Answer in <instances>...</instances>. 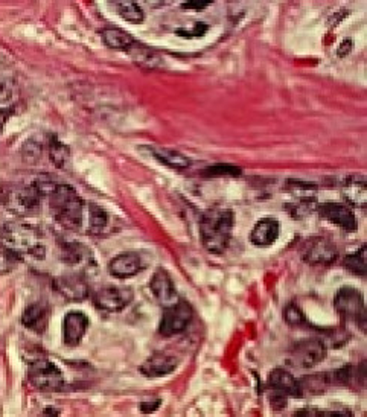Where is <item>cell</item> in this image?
I'll list each match as a JSON object with an SVG mask.
<instances>
[{
	"mask_svg": "<svg viewBox=\"0 0 367 417\" xmlns=\"http://www.w3.org/2000/svg\"><path fill=\"white\" fill-rule=\"evenodd\" d=\"M206 177H240L242 174L241 168L238 166H232V165H214L208 169L203 171Z\"/></svg>",
	"mask_w": 367,
	"mask_h": 417,
	"instance_id": "31",
	"label": "cell"
},
{
	"mask_svg": "<svg viewBox=\"0 0 367 417\" xmlns=\"http://www.w3.org/2000/svg\"><path fill=\"white\" fill-rule=\"evenodd\" d=\"M0 93H2V86H0Z\"/></svg>",
	"mask_w": 367,
	"mask_h": 417,
	"instance_id": "39",
	"label": "cell"
},
{
	"mask_svg": "<svg viewBox=\"0 0 367 417\" xmlns=\"http://www.w3.org/2000/svg\"><path fill=\"white\" fill-rule=\"evenodd\" d=\"M142 269V259L136 251H125L115 256L109 264V273L116 279H128Z\"/></svg>",
	"mask_w": 367,
	"mask_h": 417,
	"instance_id": "15",
	"label": "cell"
},
{
	"mask_svg": "<svg viewBox=\"0 0 367 417\" xmlns=\"http://www.w3.org/2000/svg\"><path fill=\"white\" fill-rule=\"evenodd\" d=\"M150 152L154 155V159L163 163V165H166L168 168L185 171L191 166V160L185 154L175 150L162 148V146H150Z\"/></svg>",
	"mask_w": 367,
	"mask_h": 417,
	"instance_id": "22",
	"label": "cell"
},
{
	"mask_svg": "<svg viewBox=\"0 0 367 417\" xmlns=\"http://www.w3.org/2000/svg\"><path fill=\"white\" fill-rule=\"evenodd\" d=\"M341 194L345 200L357 209H364L367 204L366 178L363 175H350L341 186Z\"/></svg>",
	"mask_w": 367,
	"mask_h": 417,
	"instance_id": "20",
	"label": "cell"
},
{
	"mask_svg": "<svg viewBox=\"0 0 367 417\" xmlns=\"http://www.w3.org/2000/svg\"><path fill=\"white\" fill-rule=\"evenodd\" d=\"M87 217H88L87 230L91 235H100L109 223V217L105 214V210L100 206H96L93 203L88 204Z\"/></svg>",
	"mask_w": 367,
	"mask_h": 417,
	"instance_id": "27",
	"label": "cell"
},
{
	"mask_svg": "<svg viewBox=\"0 0 367 417\" xmlns=\"http://www.w3.org/2000/svg\"><path fill=\"white\" fill-rule=\"evenodd\" d=\"M160 407V400H154V404H153V407L150 405V402L148 404H142L141 405V411L142 413H153L154 410H156V408H159Z\"/></svg>",
	"mask_w": 367,
	"mask_h": 417,
	"instance_id": "36",
	"label": "cell"
},
{
	"mask_svg": "<svg viewBox=\"0 0 367 417\" xmlns=\"http://www.w3.org/2000/svg\"><path fill=\"white\" fill-rule=\"evenodd\" d=\"M0 238L5 247L14 251L20 259H43L46 255L43 233L32 224L19 223V221L6 223L0 228Z\"/></svg>",
	"mask_w": 367,
	"mask_h": 417,
	"instance_id": "3",
	"label": "cell"
},
{
	"mask_svg": "<svg viewBox=\"0 0 367 417\" xmlns=\"http://www.w3.org/2000/svg\"><path fill=\"white\" fill-rule=\"evenodd\" d=\"M54 286L64 299H68L70 301L84 300L88 297V292H91L87 279L84 277V274L81 273L61 276L58 279H55Z\"/></svg>",
	"mask_w": 367,
	"mask_h": 417,
	"instance_id": "13",
	"label": "cell"
},
{
	"mask_svg": "<svg viewBox=\"0 0 367 417\" xmlns=\"http://www.w3.org/2000/svg\"><path fill=\"white\" fill-rule=\"evenodd\" d=\"M46 198L49 200V209L56 224L72 232H77L83 227L86 206L72 186L55 183Z\"/></svg>",
	"mask_w": 367,
	"mask_h": 417,
	"instance_id": "2",
	"label": "cell"
},
{
	"mask_svg": "<svg viewBox=\"0 0 367 417\" xmlns=\"http://www.w3.org/2000/svg\"><path fill=\"white\" fill-rule=\"evenodd\" d=\"M88 317L81 310H70L63 322V341L69 347L78 346L88 329Z\"/></svg>",
	"mask_w": 367,
	"mask_h": 417,
	"instance_id": "12",
	"label": "cell"
},
{
	"mask_svg": "<svg viewBox=\"0 0 367 417\" xmlns=\"http://www.w3.org/2000/svg\"><path fill=\"white\" fill-rule=\"evenodd\" d=\"M47 151H49V157H51V162L56 168H64L66 163L70 157V151L69 146L64 145L56 136H49L47 139Z\"/></svg>",
	"mask_w": 367,
	"mask_h": 417,
	"instance_id": "25",
	"label": "cell"
},
{
	"mask_svg": "<svg viewBox=\"0 0 367 417\" xmlns=\"http://www.w3.org/2000/svg\"><path fill=\"white\" fill-rule=\"evenodd\" d=\"M28 381L40 391H60L64 387V375L52 361L46 358H37L29 363Z\"/></svg>",
	"mask_w": 367,
	"mask_h": 417,
	"instance_id": "5",
	"label": "cell"
},
{
	"mask_svg": "<svg viewBox=\"0 0 367 417\" xmlns=\"http://www.w3.org/2000/svg\"><path fill=\"white\" fill-rule=\"evenodd\" d=\"M345 268L357 276H366V245H361L352 255H348L343 260Z\"/></svg>",
	"mask_w": 367,
	"mask_h": 417,
	"instance_id": "29",
	"label": "cell"
},
{
	"mask_svg": "<svg viewBox=\"0 0 367 417\" xmlns=\"http://www.w3.org/2000/svg\"><path fill=\"white\" fill-rule=\"evenodd\" d=\"M49 315H51V309L47 308V305L37 301V304H32L23 310L22 324L32 332L43 333L47 328Z\"/></svg>",
	"mask_w": 367,
	"mask_h": 417,
	"instance_id": "19",
	"label": "cell"
},
{
	"mask_svg": "<svg viewBox=\"0 0 367 417\" xmlns=\"http://www.w3.org/2000/svg\"><path fill=\"white\" fill-rule=\"evenodd\" d=\"M281 235V224L276 218H263L253 227L250 233V241L256 247L265 249L273 245Z\"/></svg>",
	"mask_w": 367,
	"mask_h": 417,
	"instance_id": "16",
	"label": "cell"
},
{
	"mask_svg": "<svg viewBox=\"0 0 367 417\" xmlns=\"http://www.w3.org/2000/svg\"><path fill=\"white\" fill-rule=\"evenodd\" d=\"M194 318L192 306L185 300H178L175 305L165 308L162 322L159 326V332L163 337H173V335L182 333L187 329Z\"/></svg>",
	"mask_w": 367,
	"mask_h": 417,
	"instance_id": "8",
	"label": "cell"
},
{
	"mask_svg": "<svg viewBox=\"0 0 367 417\" xmlns=\"http://www.w3.org/2000/svg\"><path fill=\"white\" fill-rule=\"evenodd\" d=\"M20 258L2 244L0 245V274H8L17 267Z\"/></svg>",
	"mask_w": 367,
	"mask_h": 417,
	"instance_id": "30",
	"label": "cell"
},
{
	"mask_svg": "<svg viewBox=\"0 0 367 417\" xmlns=\"http://www.w3.org/2000/svg\"><path fill=\"white\" fill-rule=\"evenodd\" d=\"M43 194L32 183L31 186L17 187L10 192H3V204L8 210L19 217H34L40 212Z\"/></svg>",
	"mask_w": 367,
	"mask_h": 417,
	"instance_id": "6",
	"label": "cell"
},
{
	"mask_svg": "<svg viewBox=\"0 0 367 417\" xmlns=\"http://www.w3.org/2000/svg\"><path fill=\"white\" fill-rule=\"evenodd\" d=\"M283 318H285V322L291 326V328H299V326H304L306 323V318H305L304 313H302V310L295 304L285 308Z\"/></svg>",
	"mask_w": 367,
	"mask_h": 417,
	"instance_id": "32",
	"label": "cell"
},
{
	"mask_svg": "<svg viewBox=\"0 0 367 417\" xmlns=\"http://www.w3.org/2000/svg\"><path fill=\"white\" fill-rule=\"evenodd\" d=\"M235 214L229 207L214 206L200 221V236L205 249L212 255H223L232 239Z\"/></svg>",
	"mask_w": 367,
	"mask_h": 417,
	"instance_id": "1",
	"label": "cell"
},
{
	"mask_svg": "<svg viewBox=\"0 0 367 417\" xmlns=\"http://www.w3.org/2000/svg\"><path fill=\"white\" fill-rule=\"evenodd\" d=\"M178 365V359L173 355L166 354H156L150 356L146 361L141 365V373L146 378H162L173 373Z\"/></svg>",
	"mask_w": 367,
	"mask_h": 417,
	"instance_id": "18",
	"label": "cell"
},
{
	"mask_svg": "<svg viewBox=\"0 0 367 417\" xmlns=\"http://www.w3.org/2000/svg\"><path fill=\"white\" fill-rule=\"evenodd\" d=\"M2 201H3V192L0 191V203H2Z\"/></svg>",
	"mask_w": 367,
	"mask_h": 417,
	"instance_id": "38",
	"label": "cell"
},
{
	"mask_svg": "<svg viewBox=\"0 0 367 417\" xmlns=\"http://www.w3.org/2000/svg\"><path fill=\"white\" fill-rule=\"evenodd\" d=\"M134 292L127 286H104L93 294V304L105 313H119L132 304Z\"/></svg>",
	"mask_w": 367,
	"mask_h": 417,
	"instance_id": "9",
	"label": "cell"
},
{
	"mask_svg": "<svg viewBox=\"0 0 367 417\" xmlns=\"http://www.w3.org/2000/svg\"><path fill=\"white\" fill-rule=\"evenodd\" d=\"M268 387L285 396H300L299 379H296L288 370L281 369V367H277L268 376Z\"/></svg>",
	"mask_w": 367,
	"mask_h": 417,
	"instance_id": "21",
	"label": "cell"
},
{
	"mask_svg": "<svg viewBox=\"0 0 367 417\" xmlns=\"http://www.w3.org/2000/svg\"><path fill=\"white\" fill-rule=\"evenodd\" d=\"M350 51H352V42H350V40L348 38L338 47V56H346Z\"/></svg>",
	"mask_w": 367,
	"mask_h": 417,
	"instance_id": "35",
	"label": "cell"
},
{
	"mask_svg": "<svg viewBox=\"0 0 367 417\" xmlns=\"http://www.w3.org/2000/svg\"><path fill=\"white\" fill-rule=\"evenodd\" d=\"M150 288L154 294V297H156V300L163 308L173 306L177 304L178 300H180V297H178V292L175 290V285L165 268H159L157 272L153 274L151 282H150Z\"/></svg>",
	"mask_w": 367,
	"mask_h": 417,
	"instance_id": "11",
	"label": "cell"
},
{
	"mask_svg": "<svg viewBox=\"0 0 367 417\" xmlns=\"http://www.w3.org/2000/svg\"><path fill=\"white\" fill-rule=\"evenodd\" d=\"M127 52L133 56V60L137 64H141V66H143V68H159V64L162 63L160 56L156 52L151 51V49H148V47L136 43V42L133 43L132 47L128 49Z\"/></svg>",
	"mask_w": 367,
	"mask_h": 417,
	"instance_id": "26",
	"label": "cell"
},
{
	"mask_svg": "<svg viewBox=\"0 0 367 417\" xmlns=\"http://www.w3.org/2000/svg\"><path fill=\"white\" fill-rule=\"evenodd\" d=\"M326 350H328V347L320 338L302 340L291 347L288 363L297 367V369H311V367L323 361Z\"/></svg>",
	"mask_w": 367,
	"mask_h": 417,
	"instance_id": "7",
	"label": "cell"
},
{
	"mask_svg": "<svg viewBox=\"0 0 367 417\" xmlns=\"http://www.w3.org/2000/svg\"><path fill=\"white\" fill-rule=\"evenodd\" d=\"M210 2H208V0H191V2H186L182 5V8H185V10H195V11H201L205 10L206 6H209Z\"/></svg>",
	"mask_w": 367,
	"mask_h": 417,
	"instance_id": "34",
	"label": "cell"
},
{
	"mask_svg": "<svg viewBox=\"0 0 367 417\" xmlns=\"http://www.w3.org/2000/svg\"><path fill=\"white\" fill-rule=\"evenodd\" d=\"M115 8L120 17L125 19L130 23L139 24V23H142L145 19L142 8L139 6L136 2H116Z\"/></svg>",
	"mask_w": 367,
	"mask_h": 417,
	"instance_id": "28",
	"label": "cell"
},
{
	"mask_svg": "<svg viewBox=\"0 0 367 417\" xmlns=\"http://www.w3.org/2000/svg\"><path fill=\"white\" fill-rule=\"evenodd\" d=\"M101 37L105 46L115 51H128L134 43V38L127 31L119 28H105L101 31Z\"/></svg>",
	"mask_w": 367,
	"mask_h": 417,
	"instance_id": "24",
	"label": "cell"
},
{
	"mask_svg": "<svg viewBox=\"0 0 367 417\" xmlns=\"http://www.w3.org/2000/svg\"><path fill=\"white\" fill-rule=\"evenodd\" d=\"M60 259L69 267H91L93 262L92 253L84 244L77 241H63L60 244Z\"/></svg>",
	"mask_w": 367,
	"mask_h": 417,
	"instance_id": "17",
	"label": "cell"
},
{
	"mask_svg": "<svg viewBox=\"0 0 367 417\" xmlns=\"http://www.w3.org/2000/svg\"><path fill=\"white\" fill-rule=\"evenodd\" d=\"M338 250L332 241L317 236L308 239L302 247V259L309 265H331L337 260Z\"/></svg>",
	"mask_w": 367,
	"mask_h": 417,
	"instance_id": "10",
	"label": "cell"
},
{
	"mask_svg": "<svg viewBox=\"0 0 367 417\" xmlns=\"http://www.w3.org/2000/svg\"><path fill=\"white\" fill-rule=\"evenodd\" d=\"M208 29H209V26L206 23L198 22V23H195L191 29H177L175 32H177V36L185 37V38H200L206 34Z\"/></svg>",
	"mask_w": 367,
	"mask_h": 417,
	"instance_id": "33",
	"label": "cell"
},
{
	"mask_svg": "<svg viewBox=\"0 0 367 417\" xmlns=\"http://www.w3.org/2000/svg\"><path fill=\"white\" fill-rule=\"evenodd\" d=\"M334 306L346 322L354 323L358 329L366 331V304L363 294L352 286H343L334 299Z\"/></svg>",
	"mask_w": 367,
	"mask_h": 417,
	"instance_id": "4",
	"label": "cell"
},
{
	"mask_svg": "<svg viewBox=\"0 0 367 417\" xmlns=\"http://www.w3.org/2000/svg\"><path fill=\"white\" fill-rule=\"evenodd\" d=\"M319 214L345 232H355L358 228L354 212L341 203H325L319 207Z\"/></svg>",
	"mask_w": 367,
	"mask_h": 417,
	"instance_id": "14",
	"label": "cell"
},
{
	"mask_svg": "<svg viewBox=\"0 0 367 417\" xmlns=\"http://www.w3.org/2000/svg\"><path fill=\"white\" fill-rule=\"evenodd\" d=\"M332 375L329 373H317V375H309L306 378L299 379V388H300V396H315L325 393L328 387L332 384Z\"/></svg>",
	"mask_w": 367,
	"mask_h": 417,
	"instance_id": "23",
	"label": "cell"
},
{
	"mask_svg": "<svg viewBox=\"0 0 367 417\" xmlns=\"http://www.w3.org/2000/svg\"><path fill=\"white\" fill-rule=\"evenodd\" d=\"M8 118H10V111H8L6 109H0V133H2Z\"/></svg>",
	"mask_w": 367,
	"mask_h": 417,
	"instance_id": "37",
	"label": "cell"
}]
</instances>
